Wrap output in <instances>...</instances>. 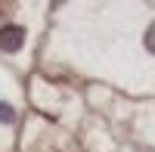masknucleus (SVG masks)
Segmentation results:
<instances>
[{"label": "nucleus", "mask_w": 155, "mask_h": 152, "mask_svg": "<svg viewBox=\"0 0 155 152\" xmlns=\"http://www.w3.org/2000/svg\"><path fill=\"white\" fill-rule=\"evenodd\" d=\"M22 44H25V31L19 25H3L0 28V50L3 53H16V50H22Z\"/></svg>", "instance_id": "obj_1"}, {"label": "nucleus", "mask_w": 155, "mask_h": 152, "mask_svg": "<svg viewBox=\"0 0 155 152\" xmlns=\"http://www.w3.org/2000/svg\"><path fill=\"white\" fill-rule=\"evenodd\" d=\"M12 118H16V112H12V106H9V103H0V121H3V124H9Z\"/></svg>", "instance_id": "obj_2"}, {"label": "nucleus", "mask_w": 155, "mask_h": 152, "mask_svg": "<svg viewBox=\"0 0 155 152\" xmlns=\"http://www.w3.org/2000/svg\"><path fill=\"white\" fill-rule=\"evenodd\" d=\"M146 47H149V53H155V25L146 31Z\"/></svg>", "instance_id": "obj_3"}]
</instances>
